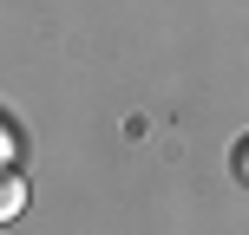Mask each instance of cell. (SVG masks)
<instances>
[{"mask_svg": "<svg viewBox=\"0 0 249 235\" xmlns=\"http://www.w3.org/2000/svg\"><path fill=\"white\" fill-rule=\"evenodd\" d=\"M20 209H26V176L7 163V176H0V222H13Z\"/></svg>", "mask_w": 249, "mask_h": 235, "instance_id": "obj_1", "label": "cell"}, {"mask_svg": "<svg viewBox=\"0 0 249 235\" xmlns=\"http://www.w3.org/2000/svg\"><path fill=\"white\" fill-rule=\"evenodd\" d=\"M0 150H7V163H13V157H20V124H13V118H7V124H0Z\"/></svg>", "mask_w": 249, "mask_h": 235, "instance_id": "obj_2", "label": "cell"}, {"mask_svg": "<svg viewBox=\"0 0 249 235\" xmlns=\"http://www.w3.org/2000/svg\"><path fill=\"white\" fill-rule=\"evenodd\" d=\"M230 163H236V176H243V183H249V137H243L236 150H230Z\"/></svg>", "mask_w": 249, "mask_h": 235, "instance_id": "obj_3", "label": "cell"}]
</instances>
